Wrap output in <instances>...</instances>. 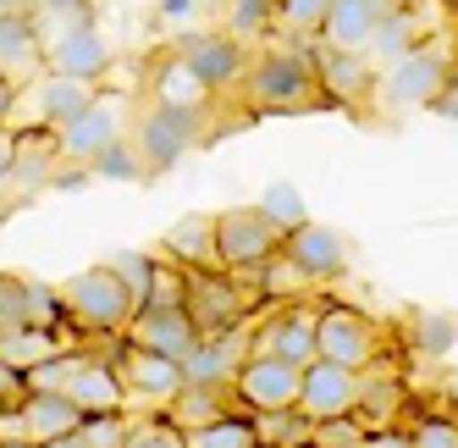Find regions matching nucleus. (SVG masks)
Instances as JSON below:
<instances>
[{
	"instance_id": "nucleus-1",
	"label": "nucleus",
	"mask_w": 458,
	"mask_h": 448,
	"mask_svg": "<svg viewBox=\"0 0 458 448\" xmlns=\"http://www.w3.org/2000/svg\"><path fill=\"white\" fill-rule=\"evenodd\" d=\"M249 106L259 116H287V111H315V106H326L310 50H299V45L259 50L254 67H249Z\"/></svg>"
},
{
	"instance_id": "nucleus-2",
	"label": "nucleus",
	"mask_w": 458,
	"mask_h": 448,
	"mask_svg": "<svg viewBox=\"0 0 458 448\" xmlns=\"http://www.w3.org/2000/svg\"><path fill=\"white\" fill-rule=\"evenodd\" d=\"M61 294H67V315H72V327L83 338H127V327L139 322V299H133V288H127L111 266H89L78 271L72 282H61Z\"/></svg>"
},
{
	"instance_id": "nucleus-3",
	"label": "nucleus",
	"mask_w": 458,
	"mask_h": 448,
	"mask_svg": "<svg viewBox=\"0 0 458 448\" xmlns=\"http://www.w3.org/2000/svg\"><path fill=\"white\" fill-rule=\"evenodd\" d=\"M188 315H193V327H199V338H226V332H243L254 327L249 315L254 305H266L259 299V288L238 271H188Z\"/></svg>"
},
{
	"instance_id": "nucleus-4",
	"label": "nucleus",
	"mask_w": 458,
	"mask_h": 448,
	"mask_svg": "<svg viewBox=\"0 0 458 448\" xmlns=\"http://www.w3.org/2000/svg\"><path fill=\"white\" fill-rule=\"evenodd\" d=\"M453 45L447 39H425L420 50H409L403 61H392V67H381V89H376V100H381V111L386 116H403V111H431V100H437V89H442V78L453 73Z\"/></svg>"
},
{
	"instance_id": "nucleus-5",
	"label": "nucleus",
	"mask_w": 458,
	"mask_h": 448,
	"mask_svg": "<svg viewBox=\"0 0 458 448\" xmlns=\"http://www.w3.org/2000/svg\"><path fill=\"white\" fill-rule=\"evenodd\" d=\"M205 134V111H188V106H160V100H144L139 106V122H133V150L144 155L149 172H172L182 155L199 144Z\"/></svg>"
},
{
	"instance_id": "nucleus-6",
	"label": "nucleus",
	"mask_w": 458,
	"mask_h": 448,
	"mask_svg": "<svg viewBox=\"0 0 458 448\" xmlns=\"http://www.w3.org/2000/svg\"><path fill=\"white\" fill-rule=\"evenodd\" d=\"M282 244H287V233H282V228H271V221L259 216L254 205H226V211H216V249H221V271L249 277V271H259V266H271L276 254H282Z\"/></svg>"
},
{
	"instance_id": "nucleus-7",
	"label": "nucleus",
	"mask_w": 458,
	"mask_h": 448,
	"mask_svg": "<svg viewBox=\"0 0 458 448\" xmlns=\"http://www.w3.org/2000/svg\"><path fill=\"white\" fill-rule=\"evenodd\" d=\"M100 360H111V366H116L127 399H139V404H160V409H172V404H177V393L188 388L182 360L155 355V349H139V343H127V338H111V355H100Z\"/></svg>"
},
{
	"instance_id": "nucleus-8",
	"label": "nucleus",
	"mask_w": 458,
	"mask_h": 448,
	"mask_svg": "<svg viewBox=\"0 0 458 448\" xmlns=\"http://www.w3.org/2000/svg\"><path fill=\"white\" fill-rule=\"evenodd\" d=\"M320 360L343 371H376L381 366V322L353 305H320Z\"/></svg>"
},
{
	"instance_id": "nucleus-9",
	"label": "nucleus",
	"mask_w": 458,
	"mask_h": 448,
	"mask_svg": "<svg viewBox=\"0 0 458 448\" xmlns=\"http://www.w3.org/2000/svg\"><path fill=\"white\" fill-rule=\"evenodd\" d=\"M172 56H177L210 94H221V89H233V83L249 78V45H243L238 34H226V28H188Z\"/></svg>"
},
{
	"instance_id": "nucleus-10",
	"label": "nucleus",
	"mask_w": 458,
	"mask_h": 448,
	"mask_svg": "<svg viewBox=\"0 0 458 448\" xmlns=\"http://www.w3.org/2000/svg\"><path fill=\"white\" fill-rule=\"evenodd\" d=\"M254 355H276L287 366H315L320 360V305H271V315L254 327Z\"/></svg>"
},
{
	"instance_id": "nucleus-11",
	"label": "nucleus",
	"mask_w": 458,
	"mask_h": 448,
	"mask_svg": "<svg viewBox=\"0 0 458 448\" xmlns=\"http://www.w3.org/2000/svg\"><path fill=\"white\" fill-rule=\"evenodd\" d=\"M233 393L249 415H287L304 399V371L276 360V355H249V366L233 382Z\"/></svg>"
},
{
	"instance_id": "nucleus-12",
	"label": "nucleus",
	"mask_w": 458,
	"mask_h": 448,
	"mask_svg": "<svg viewBox=\"0 0 458 448\" xmlns=\"http://www.w3.org/2000/svg\"><path fill=\"white\" fill-rule=\"evenodd\" d=\"M310 61H315V78H320V94L332 106H359L381 89V67L365 56V50H337V45H310Z\"/></svg>"
},
{
	"instance_id": "nucleus-13",
	"label": "nucleus",
	"mask_w": 458,
	"mask_h": 448,
	"mask_svg": "<svg viewBox=\"0 0 458 448\" xmlns=\"http://www.w3.org/2000/svg\"><path fill=\"white\" fill-rule=\"evenodd\" d=\"M359 399H365V376H359V371H343V366H332V360L304 366L299 415H304L310 426H326V421H343V415H359Z\"/></svg>"
},
{
	"instance_id": "nucleus-14",
	"label": "nucleus",
	"mask_w": 458,
	"mask_h": 448,
	"mask_svg": "<svg viewBox=\"0 0 458 448\" xmlns=\"http://www.w3.org/2000/svg\"><path fill=\"white\" fill-rule=\"evenodd\" d=\"M127 139V127H122V106L111 100V94H100V106H94L89 116H78L72 127H61L55 134V155H61V167H78L89 172L111 144Z\"/></svg>"
},
{
	"instance_id": "nucleus-15",
	"label": "nucleus",
	"mask_w": 458,
	"mask_h": 448,
	"mask_svg": "<svg viewBox=\"0 0 458 448\" xmlns=\"http://www.w3.org/2000/svg\"><path fill=\"white\" fill-rule=\"evenodd\" d=\"M111 39L100 34V22H83V28H67V34L50 39V56H45V73H61V78H78V83H100L111 73Z\"/></svg>"
},
{
	"instance_id": "nucleus-16",
	"label": "nucleus",
	"mask_w": 458,
	"mask_h": 448,
	"mask_svg": "<svg viewBox=\"0 0 458 448\" xmlns=\"http://www.w3.org/2000/svg\"><path fill=\"white\" fill-rule=\"evenodd\" d=\"M22 100H34V122L55 139L61 127H72L78 116H89L94 106H100V89H94V83H78V78H61V73H45V78L28 83Z\"/></svg>"
},
{
	"instance_id": "nucleus-17",
	"label": "nucleus",
	"mask_w": 458,
	"mask_h": 448,
	"mask_svg": "<svg viewBox=\"0 0 458 448\" xmlns=\"http://www.w3.org/2000/svg\"><path fill=\"white\" fill-rule=\"evenodd\" d=\"M127 343L155 349V355H172V360H188L193 349H199V327H193L188 305H144L139 322L127 327Z\"/></svg>"
},
{
	"instance_id": "nucleus-18",
	"label": "nucleus",
	"mask_w": 458,
	"mask_h": 448,
	"mask_svg": "<svg viewBox=\"0 0 458 448\" xmlns=\"http://www.w3.org/2000/svg\"><path fill=\"white\" fill-rule=\"evenodd\" d=\"M249 355H254V327L226 332V338H199V349L182 360V371L193 388H233L238 371L249 366Z\"/></svg>"
},
{
	"instance_id": "nucleus-19",
	"label": "nucleus",
	"mask_w": 458,
	"mask_h": 448,
	"mask_svg": "<svg viewBox=\"0 0 458 448\" xmlns=\"http://www.w3.org/2000/svg\"><path fill=\"white\" fill-rule=\"evenodd\" d=\"M45 56H50V39L34 12L22 17H0V78H45Z\"/></svg>"
},
{
	"instance_id": "nucleus-20",
	"label": "nucleus",
	"mask_w": 458,
	"mask_h": 448,
	"mask_svg": "<svg viewBox=\"0 0 458 448\" xmlns=\"http://www.w3.org/2000/svg\"><path fill=\"white\" fill-rule=\"evenodd\" d=\"M67 399L83 409V415H127V388H122V376H116V366L111 360H100V355H78V371H72V382H67Z\"/></svg>"
},
{
	"instance_id": "nucleus-21",
	"label": "nucleus",
	"mask_w": 458,
	"mask_h": 448,
	"mask_svg": "<svg viewBox=\"0 0 458 448\" xmlns=\"http://www.w3.org/2000/svg\"><path fill=\"white\" fill-rule=\"evenodd\" d=\"M282 254H287V261L299 266L310 282H332V277L348 271V244L337 238V228H320V221H310V228H299V233H287Z\"/></svg>"
},
{
	"instance_id": "nucleus-22",
	"label": "nucleus",
	"mask_w": 458,
	"mask_h": 448,
	"mask_svg": "<svg viewBox=\"0 0 458 448\" xmlns=\"http://www.w3.org/2000/svg\"><path fill=\"white\" fill-rule=\"evenodd\" d=\"M160 254L177 261L182 271H216L221 266V249H216V216L210 211H188L172 221V233L160 238Z\"/></svg>"
},
{
	"instance_id": "nucleus-23",
	"label": "nucleus",
	"mask_w": 458,
	"mask_h": 448,
	"mask_svg": "<svg viewBox=\"0 0 458 448\" xmlns=\"http://www.w3.org/2000/svg\"><path fill=\"white\" fill-rule=\"evenodd\" d=\"M17 415H22V437L28 443H55V437H72L89 415L67 399V393H28L22 404H17Z\"/></svg>"
},
{
	"instance_id": "nucleus-24",
	"label": "nucleus",
	"mask_w": 458,
	"mask_h": 448,
	"mask_svg": "<svg viewBox=\"0 0 458 448\" xmlns=\"http://www.w3.org/2000/svg\"><path fill=\"white\" fill-rule=\"evenodd\" d=\"M381 17H386L381 0H332V17H326V28H320V45L365 50L370 56V39H376Z\"/></svg>"
},
{
	"instance_id": "nucleus-25",
	"label": "nucleus",
	"mask_w": 458,
	"mask_h": 448,
	"mask_svg": "<svg viewBox=\"0 0 458 448\" xmlns=\"http://www.w3.org/2000/svg\"><path fill=\"white\" fill-rule=\"evenodd\" d=\"M403 404H409V388H403L398 371H365V399H359L353 421L365 432H386V426H398Z\"/></svg>"
},
{
	"instance_id": "nucleus-26",
	"label": "nucleus",
	"mask_w": 458,
	"mask_h": 448,
	"mask_svg": "<svg viewBox=\"0 0 458 448\" xmlns=\"http://www.w3.org/2000/svg\"><path fill=\"white\" fill-rule=\"evenodd\" d=\"M425 34H431V22L420 17V6H398V12H386L381 28H376V39H370V61L376 67H392V61H403L409 50L425 45Z\"/></svg>"
},
{
	"instance_id": "nucleus-27",
	"label": "nucleus",
	"mask_w": 458,
	"mask_h": 448,
	"mask_svg": "<svg viewBox=\"0 0 458 448\" xmlns=\"http://www.w3.org/2000/svg\"><path fill=\"white\" fill-rule=\"evenodd\" d=\"M243 404H238V393L233 388H188L177 393V404L166 409L172 421L182 426V432H205V426H216V421H226V415H238Z\"/></svg>"
},
{
	"instance_id": "nucleus-28",
	"label": "nucleus",
	"mask_w": 458,
	"mask_h": 448,
	"mask_svg": "<svg viewBox=\"0 0 458 448\" xmlns=\"http://www.w3.org/2000/svg\"><path fill=\"white\" fill-rule=\"evenodd\" d=\"M149 100H160V106H188V111H205V106H210V89H205L199 78H193V73L182 67L177 56H166V61H160V73H155V94H149Z\"/></svg>"
},
{
	"instance_id": "nucleus-29",
	"label": "nucleus",
	"mask_w": 458,
	"mask_h": 448,
	"mask_svg": "<svg viewBox=\"0 0 458 448\" xmlns=\"http://www.w3.org/2000/svg\"><path fill=\"white\" fill-rule=\"evenodd\" d=\"M67 338H55V332H39V327H22V332H12V338H0V360H12L17 371H34V366H45V360H55V355H67Z\"/></svg>"
},
{
	"instance_id": "nucleus-30",
	"label": "nucleus",
	"mask_w": 458,
	"mask_h": 448,
	"mask_svg": "<svg viewBox=\"0 0 458 448\" xmlns=\"http://www.w3.org/2000/svg\"><path fill=\"white\" fill-rule=\"evenodd\" d=\"M28 327L55 332V338H67V332H72L67 294H61L55 282H45V277H28Z\"/></svg>"
},
{
	"instance_id": "nucleus-31",
	"label": "nucleus",
	"mask_w": 458,
	"mask_h": 448,
	"mask_svg": "<svg viewBox=\"0 0 458 448\" xmlns=\"http://www.w3.org/2000/svg\"><path fill=\"white\" fill-rule=\"evenodd\" d=\"M61 177V155H55V139H22V150H17V172H12V183L17 188H45V183H55Z\"/></svg>"
},
{
	"instance_id": "nucleus-32",
	"label": "nucleus",
	"mask_w": 458,
	"mask_h": 448,
	"mask_svg": "<svg viewBox=\"0 0 458 448\" xmlns=\"http://www.w3.org/2000/svg\"><path fill=\"white\" fill-rule=\"evenodd\" d=\"M254 211L271 221V228H282V233H299V228H310V205H304V194L293 183H271L266 194L254 200Z\"/></svg>"
},
{
	"instance_id": "nucleus-33",
	"label": "nucleus",
	"mask_w": 458,
	"mask_h": 448,
	"mask_svg": "<svg viewBox=\"0 0 458 448\" xmlns=\"http://www.w3.org/2000/svg\"><path fill=\"white\" fill-rule=\"evenodd\" d=\"M254 432H259V448H315V426L304 421L299 409H287V415H254Z\"/></svg>"
},
{
	"instance_id": "nucleus-34",
	"label": "nucleus",
	"mask_w": 458,
	"mask_h": 448,
	"mask_svg": "<svg viewBox=\"0 0 458 448\" xmlns=\"http://www.w3.org/2000/svg\"><path fill=\"white\" fill-rule=\"evenodd\" d=\"M326 17H332V0H276V28L287 39H320Z\"/></svg>"
},
{
	"instance_id": "nucleus-35",
	"label": "nucleus",
	"mask_w": 458,
	"mask_h": 448,
	"mask_svg": "<svg viewBox=\"0 0 458 448\" xmlns=\"http://www.w3.org/2000/svg\"><path fill=\"white\" fill-rule=\"evenodd\" d=\"M127 288H133V299H139V310L149 305V294H155V277H160V254H144V249H116L111 261H106Z\"/></svg>"
},
{
	"instance_id": "nucleus-36",
	"label": "nucleus",
	"mask_w": 458,
	"mask_h": 448,
	"mask_svg": "<svg viewBox=\"0 0 458 448\" xmlns=\"http://www.w3.org/2000/svg\"><path fill=\"white\" fill-rule=\"evenodd\" d=\"M254 288H259V299H271V305H293V299H299V288H310V277L293 266L287 254H276L271 266H259Z\"/></svg>"
},
{
	"instance_id": "nucleus-37",
	"label": "nucleus",
	"mask_w": 458,
	"mask_h": 448,
	"mask_svg": "<svg viewBox=\"0 0 458 448\" xmlns=\"http://www.w3.org/2000/svg\"><path fill=\"white\" fill-rule=\"evenodd\" d=\"M188 448H259L254 415H226V421H216L205 432H188Z\"/></svg>"
},
{
	"instance_id": "nucleus-38",
	"label": "nucleus",
	"mask_w": 458,
	"mask_h": 448,
	"mask_svg": "<svg viewBox=\"0 0 458 448\" xmlns=\"http://www.w3.org/2000/svg\"><path fill=\"white\" fill-rule=\"evenodd\" d=\"M89 177H111V183H139V177H149V167H144V155L133 150V139H122V144H111L100 161L89 167Z\"/></svg>"
},
{
	"instance_id": "nucleus-39",
	"label": "nucleus",
	"mask_w": 458,
	"mask_h": 448,
	"mask_svg": "<svg viewBox=\"0 0 458 448\" xmlns=\"http://www.w3.org/2000/svg\"><path fill=\"white\" fill-rule=\"evenodd\" d=\"M276 22V0H226V34L254 39Z\"/></svg>"
},
{
	"instance_id": "nucleus-40",
	"label": "nucleus",
	"mask_w": 458,
	"mask_h": 448,
	"mask_svg": "<svg viewBox=\"0 0 458 448\" xmlns=\"http://www.w3.org/2000/svg\"><path fill=\"white\" fill-rule=\"evenodd\" d=\"M28 327V277L0 271V338H12Z\"/></svg>"
},
{
	"instance_id": "nucleus-41",
	"label": "nucleus",
	"mask_w": 458,
	"mask_h": 448,
	"mask_svg": "<svg viewBox=\"0 0 458 448\" xmlns=\"http://www.w3.org/2000/svg\"><path fill=\"white\" fill-rule=\"evenodd\" d=\"M414 343H420V355H425V360H442L447 349L458 343V322H453L447 310L420 315V322H414Z\"/></svg>"
},
{
	"instance_id": "nucleus-42",
	"label": "nucleus",
	"mask_w": 458,
	"mask_h": 448,
	"mask_svg": "<svg viewBox=\"0 0 458 448\" xmlns=\"http://www.w3.org/2000/svg\"><path fill=\"white\" fill-rule=\"evenodd\" d=\"M127 448H188V432L172 421L166 409H160V415H139V421H133V443H127Z\"/></svg>"
},
{
	"instance_id": "nucleus-43",
	"label": "nucleus",
	"mask_w": 458,
	"mask_h": 448,
	"mask_svg": "<svg viewBox=\"0 0 458 448\" xmlns=\"http://www.w3.org/2000/svg\"><path fill=\"white\" fill-rule=\"evenodd\" d=\"M78 437L89 448H127L133 443V415H89L78 426Z\"/></svg>"
},
{
	"instance_id": "nucleus-44",
	"label": "nucleus",
	"mask_w": 458,
	"mask_h": 448,
	"mask_svg": "<svg viewBox=\"0 0 458 448\" xmlns=\"http://www.w3.org/2000/svg\"><path fill=\"white\" fill-rule=\"evenodd\" d=\"M78 355H83V349H67V355L34 366V371H28V393H67V382L78 371Z\"/></svg>"
},
{
	"instance_id": "nucleus-45",
	"label": "nucleus",
	"mask_w": 458,
	"mask_h": 448,
	"mask_svg": "<svg viewBox=\"0 0 458 448\" xmlns=\"http://www.w3.org/2000/svg\"><path fill=\"white\" fill-rule=\"evenodd\" d=\"M34 12H39L45 22H55V34H67V28L94 22V0H34ZM55 34H50V39H55Z\"/></svg>"
},
{
	"instance_id": "nucleus-46",
	"label": "nucleus",
	"mask_w": 458,
	"mask_h": 448,
	"mask_svg": "<svg viewBox=\"0 0 458 448\" xmlns=\"http://www.w3.org/2000/svg\"><path fill=\"white\" fill-rule=\"evenodd\" d=\"M409 437L414 448H458V415H420Z\"/></svg>"
},
{
	"instance_id": "nucleus-47",
	"label": "nucleus",
	"mask_w": 458,
	"mask_h": 448,
	"mask_svg": "<svg viewBox=\"0 0 458 448\" xmlns=\"http://www.w3.org/2000/svg\"><path fill=\"white\" fill-rule=\"evenodd\" d=\"M315 448H365V426H359L353 415L326 421V426H315Z\"/></svg>"
},
{
	"instance_id": "nucleus-48",
	"label": "nucleus",
	"mask_w": 458,
	"mask_h": 448,
	"mask_svg": "<svg viewBox=\"0 0 458 448\" xmlns=\"http://www.w3.org/2000/svg\"><path fill=\"white\" fill-rule=\"evenodd\" d=\"M28 399V371H17L12 360H0V409H17Z\"/></svg>"
},
{
	"instance_id": "nucleus-49",
	"label": "nucleus",
	"mask_w": 458,
	"mask_h": 448,
	"mask_svg": "<svg viewBox=\"0 0 458 448\" xmlns=\"http://www.w3.org/2000/svg\"><path fill=\"white\" fill-rule=\"evenodd\" d=\"M431 111H437V116H447V122H458V61H453V73L442 78V89H437Z\"/></svg>"
},
{
	"instance_id": "nucleus-50",
	"label": "nucleus",
	"mask_w": 458,
	"mask_h": 448,
	"mask_svg": "<svg viewBox=\"0 0 458 448\" xmlns=\"http://www.w3.org/2000/svg\"><path fill=\"white\" fill-rule=\"evenodd\" d=\"M365 448H414L409 426H386V432H365Z\"/></svg>"
},
{
	"instance_id": "nucleus-51",
	"label": "nucleus",
	"mask_w": 458,
	"mask_h": 448,
	"mask_svg": "<svg viewBox=\"0 0 458 448\" xmlns=\"http://www.w3.org/2000/svg\"><path fill=\"white\" fill-rule=\"evenodd\" d=\"M17 150H22V139L0 127V183H12V172H17Z\"/></svg>"
},
{
	"instance_id": "nucleus-52",
	"label": "nucleus",
	"mask_w": 458,
	"mask_h": 448,
	"mask_svg": "<svg viewBox=\"0 0 458 448\" xmlns=\"http://www.w3.org/2000/svg\"><path fill=\"white\" fill-rule=\"evenodd\" d=\"M12 111H17V83H12V78H0V127L12 122Z\"/></svg>"
},
{
	"instance_id": "nucleus-53",
	"label": "nucleus",
	"mask_w": 458,
	"mask_h": 448,
	"mask_svg": "<svg viewBox=\"0 0 458 448\" xmlns=\"http://www.w3.org/2000/svg\"><path fill=\"white\" fill-rule=\"evenodd\" d=\"M188 12H193V0H160V17L166 22H188Z\"/></svg>"
},
{
	"instance_id": "nucleus-54",
	"label": "nucleus",
	"mask_w": 458,
	"mask_h": 448,
	"mask_svg": "<svg viewBox=\"0 0 458 448\" xmlns=\"http://www.w3.org/2000/svg\"><path fill=\"white\" fill-rule=\"evenodd\" d=\"M28 6H34V0H0V17H22Z\"/></svg>"
},
{
	"instance_id": "nucleus-55",
	"label": "nucleus",
	"mask_w": 458,
	"mask_h": 448,
	"mask_svg": "<svg viewBox=\"0 0 458 448\" xmlns=\"http://www.w3.org/2000/svg\"><path fill=\"white\" fill-rule=\"evenodd\" d=\"M45 448H89V443H83V437L72 432V437H55V443H45Z\"/></svg>"
},
{
	"instance_id": "nucleus-56",
	"label": "nucleus",
	"mask_w": 458,
	"mask_h": 448,
	"mask_svg": "<svg viewBox=\"0 0 458 448\" xmlns=\"http://www.w3.org/2000/svg\"><path fill=\"white\" fill-rule=\"evenodd\" d=\"M0 448H39V443H28V437H12V443H0Z\"/></svg>"
},
{
	"instance_id": "nucleus-57",
	"label": "nucleus",
	"mask_w": 458,
	"mask_h": 448,
	"mask_svg": "<svg viewBox=\"0 0 458 448\" xmlns=\"http://www.w3.org/2000/svg\"><path fill=\"white\" fill-rule=\"evenodd\" d=\"M381 6H386V12H398V6H414V0H381Z\"/></svg>"
},
{
	"instance_id": "nucleus-58",
	"label": "nucleus",
	"mask_w": 458,
	"mask_h": 448,
	"mask_svg": "<svg viewBox=\"0 0 458 448\" xmlns=\"http://www.w3.org/2000/svg\"><path fill=\"white\" fill-rule=\"evenodd\" d=\"M447 6H453V12H458V0H447Z\"/></svg>"
}]
</instances>
